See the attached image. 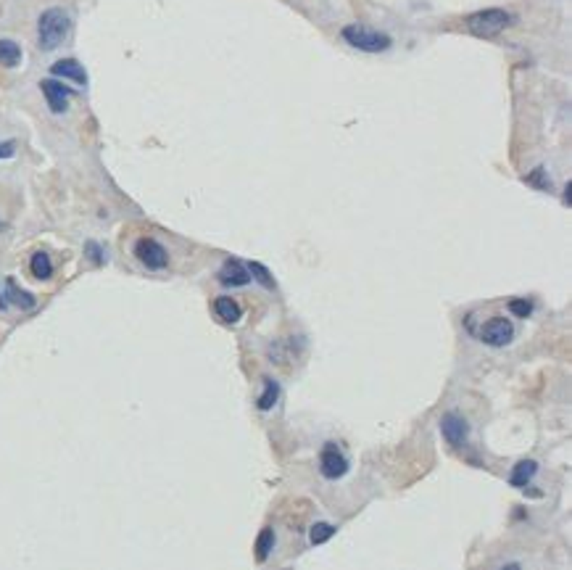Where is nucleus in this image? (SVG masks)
I'll list each match as a JSON object with an SVG mask.
<instances>
[{
	"instance_id": "nucleus-1",
	"label": "nucleus",
	"mask_w": 572,
	"mask_h": 570,
	"mask_svg": "<svg viewBox=\"0 0 572 570\" xmlns=\"http://www.w3.org/2000/svg\"><path fill=\"white\" fill-rule=\"evenodd\" d=\"M69 30H72V19L63 8L53 6V8L43 11L37 19V46H40V50H56L66 40Z\"/></svg>"
},
{
	"instance_id": "nucleus-2",
	"label": "nucleus",
	"mask_w": 572,
	"mask_h": 570,
	"mask_svg": "<svg viewBox=\"0 0 572 570\" xmlns=\"http://www.w3.org/2000/svg\"><path fill=\"white\" fill-rule=\"evenodd\" d=\"M340 37L351 48L364 50V53H382V50H388L391 43H393L385 32L372 30L367 24H348V27L340 30Z\"/></svg>"
},
{
	"instance_id": "nucleus-3",
	"label": "nucleus",
	"mask_w": 572,
	"mask_h": 570,
	"mask_svg": "<svg viewBox=\"0 0 572 570\" xmlns=\"http://www.w3.org/2000/svg\"><path fill=\"white\" fill-rule=\"evenodd\" d=\"M514 19L509 11L504 8H483V11H475L464 19L467 30L475 35V37H493V35H501L512 24Z\"/></svg>"
},
{
	"instance_id": "nucleus-4",
	"label": "nucleus",
	"mask_w": 572,
	"mask_h": 570,
	"mask_svg": "<svg viewBox=\"0 0 572 570\" xmlns=\"http://www.w3.org/2000/svg\"><path fill=\"white\" fill-rule=\"evenodd\" d=\"M135 259L148 270H164L169 264V254L156 238H140L135 243Z\"/></svg>"
},
{
	"instance_id": "nucleus-5",
	"label": "nucleus",
	"mask_w": 572,
	"mask_h": 570,
	"mask_svg": "<svg viewBox=\"0 0 572 570\" xmlns=\"http://www.w3.org/2000/svg\"><path fill=\"white\" fill-rule=\"evenodd\" d=\"M477 338L483 341V344L488 346H496V348H501V346L512 344L514 338V325L506 320V317H491L488 322H485L483 328L477 331Z\"/></svg>"
},
{
	"instance_id": "nucleus-6",
	"label": "nucleus",
	"mask_w": 572,
	"mask_h": 570,
	"mask_svg": "<svg viewBox=\"0 0 572 570\" xmlns=\"http://www.w3.org/2000/svg\"><path fill=\"white\" fill-rule=\"evenodd\" d=\"M440 433L454 449H462L470 441V422L464 420L459 412H446L440 417Z\"/></svg>"
},
{
	"instance_id": "nucleus-7",
	"label": "nucleus",
	"mask_w": 572,
	"mask_h": 570,
	"mask_svg": "<svg viewBox=\"0 0 572 570\" xmlns=\"http://www.w3.org/2000/svg\"><path fill=\"white\" fill-rule=\"evenodd\" d=\"M319 473L327 480H337L348 473V460L340 454L335 444H324L322 454H319Z\"/></svg>"
},
{
	"instance_id": "nucleus-8",
	"label": "nucleus",
	"mask_w": 572,
	"mask_h": 570,
	"mask_svg": "<svg viewBox=\"0 0 572 570\" xmlns=\"http://www.w3.org/2000/svg\"><path fill=\"white\" fill-rule=\"evenodd\" d=\"M40 90H43L45 101H48V108H50L53 114H63V111L69 108V101H72V95H74L72 88H66V85L59 82V79H43V82H40Z\"/></svg>"
},
{
	"instance_id": "nucleus-9",
	"label": "nucleus",
	"mask_w": 572,
	"mask_h": 570,
	"mask_svg": "<svg viewBox=\"0 0 572 570\" xmlns=\"http://www.w3.org/2000/svg\"><path fill=\"white\" fill-rule=\"evenodd\" d=\"M0 293H3V299H6V304H8V306H19L21 312H30V309H34V306H37V299L32 296L30 291L19 288V283H16L14 277H6V280H3V288H0Z\"/></svg>"
},
{
	"instance_id": "nucleus-10",
	"label": "nucleus",
	"mask_w": 572,
	"mask_h": 570,
	"mask_svg": "<svg viewBox=\"0 0 572 570\" xmlns=\"http://www.w3.org/2000/svg\"><path fill=\"white\" fill-rule=\"evenodd\" d=\"M219 283L227 288H240V285L250 283V272L248 267L240 262V259H227L219 270Z\"/></svg>"
},
{
	"instance_id": "nucleus-11",
	"label": "nucleus",
	"mask_w": 572,
	"mask_h": 570,
	"mask_svg": "<svg viewBox=\"0 0 572 570\" xmlns=\"http://www.w3.org/2000/svg\"><path fill=\"white\" fill-rule=\"evenodd\" d=\"M50 75L61 77V79H72L74 85H88V69L77 59H61L56 63H50Z\"/></svg>"
},
{
	"instance_id": "nucleus-12",
	"label": "nucleus",
	"mask_w": 572,
	"mask_h": 570,
	"mask_svg": "<svg viewBox=\"0 0 572 570\" xmlns=\"http://www.w3.org/2000/svg\"><path fill=\"white\" fill-rule=\"evenodd\" d=\"M214 312H217V317H219L221 322H230V325H235L237 320L243 317L240 304L235 299H230V296H219V299L214 301Z\"/></svg>"
},
{
	"instance_id": "nucleus-13",
	"label": "nucleus",
	"mask_w": 572,
	"mask_h": 570,
	"mask_svg": "<svg viewBox=\"0 0 572 570\" xmlns=\"http://www.w3.org/2000/svg\"><path fill=\"white\" fill-rule=\"evenodd\" d=\"M538 473V465L533 462V460H522V462H517V465L512 467V475H509V483L512 486H517V489H525L530 480H533V475Z\"/></svg>"
},
{
	"instance_id": "nucleus-14",
	"label": "nucleus",
	"mask_w": 572,
	"mask_h": 570,
	"mask_svg": "<svg viewBox=\"0 0 572 570\" xmlns=\"http://www.w3.org/2000/svg\"><path fill=\"white\" fill-rule=\"evenodd\" d=\"M30 272L37 280H50L53 277V262L45 251H34L30 259Z\"/></svg>"
},
{
	"instance_id": "nucleus-15",
	"label": "nucleus",
	"mask_w": 572,
	"mask_h": 570,
	"mask_svg": "<svg viewBox=\"0 0 572 570\" xmlns=\"http://www.w3.org/2000/svg\"><path fill=\"white\" fill-rule=\"evenodd\" d=\"M21 63V48L14 40H0V66L14 69Z\"/></svg>"
},
{
	"instance_id": "nucleus-16",
	"label": "nucleus",
	"mask_w": 572,
	"mask_h": 570,
	"mask_svg": "<svg viewBox=\"0 0 572 570\" xmlns=\"http://www.w3.org/2000/svg\"><path fill=\"white\" fill-rule=\"evenodd\" d=\"M277 399H279V386H277V380H272V377H266L264 380V393L259 396V409H272V406L277 404Z\"/></svg>"
},
{
	"instance_id": "nucleus-17",
	"label": "nucleus",
	"mask_w": 572,
	"mask_h": 570,
	"mask_svg": "<svg viewBox=\"0 0 572 570\" xmlns=\"http://www.w3.org/2000/svg\"><path fill=\"white\" fill-rule=\"evenodd\" d=\"M272 547H275V531L272 528H264L259 533V539H256V557H259V562H264L266 557H269Z\"/></svg>"
},
{
	"instance_id": "nucleus-18",
	"label": "nucleus",
	"mask_w": 572,
	"mask_h": 570,
	"mask_svg": "<svg viewBox=\"0 0 572 570\" xmlns=\"http://www.w3.org/2000/svg\"><path fill=\"white\" fill-rule=\"evenodd\" d=\"M311 544H324L327 539H333L335 536V525L330 523H314L311 525Z\"/></svg>"
},
{
	"instance_id": "nucleus-19",
	"label": "nucleus",
	"mask_w": 572,
	"mask_h": 570,
	"mask_svg": "<svg viewBox=\"0 0 572 570\" xmlns=\"http://www.w3.org/2000/svg\"><path fill=\"white\" fill-rule=\"evenodd\" d=\"M525 182L533 185V188H538V190H551V177L546 180V169H543V166H538V169H533L530 175H525Z\"/></svg>"
},
{
	"instance_id": "nucleus-20",
	"label": "nucleus",
	"mask_w": 572,
	"mask_h": 570,
	"mask_svg": "<svg viewBox=\"0 0 572 570\" xmlns=\"http://www.w3.org/2000/svg\"><path fill=\"white\" fill-rule=\"evenodd\" d=\"M248 267V272L259 280V283L264 285V288H275V277L269 275V270H266L264 264H259V262H250V264H246Z\"/></svg>"
},
{
	"instance_id": "nucleus-21",
	"label": "nucleus",
	"mask_w": 572,
	"mask_h": 570,
	"mask_svg": "<svg viewBox=\"0 0 572 570\" xmlns=\"http://www.w3.org/2000/svg\"><path fill=\"white\" fill-rule=\"evenodd\" d=\"M509 312L517 317H530L533 315V304L528 299H512L509 301Z\"/></svg>"
},
{
	"instance_id": "nucleus-22",
	"label": "nucleus",
	"mask_w": 572,
	"mask_h": 570,
	"mask_svg": "<svg viewBox=\"0 0 572 570\" xmlns=\"http://www.w3.org/2000/svg\"><path fill=\"white\" fill-rule=\"evenodd\" d=\"M85 254L92 259V264H103V262H106V254H103V248L95 243V240H88V243H85Z\"/></svg>"
},
{
	"instance_id": "nucleus-23",
	"label": "nucleus",
	"mask_w": 572,
	"mask_h": 570,
	"mask_svg": "<svg viewBox=\"0 0 572 570\" xmlns=\"http://www.w3.org/2000/svg\"><path fill=\"white\" fill-rule=\"evenodd\" d=\"M16 156V143L14 140H3L0 143V159H14Z\"/></svg>"
},
{
	"instance_id": "nucleus-24",
	"label": "nucleus",
	"mask_w": 572,
	"mask_h": 570,
	"mask_svg": "<svg viewBox=\"0 0 572 570\" xmlns=\"http://www.w3.org/2000/svg\"><path fill=\"white\" fill-rule=\"evenodd\" d=\"M572 204V182H567V188H564V206H570Z\"/></svg>"
},
{
	"instance_id": "nucleus-25",
	"label": "nucleus",
	"mask_w": 572,
	"mask_h": 570,
	"mask_svg": "<svg viewBox=\"0 0 572 570\" xmlns=\"http://www.w3.org/2000/svg\"><path fill=\"white\" fill-rule=\"evenodd\" d=\"M499 570H522V565H520V562H506V565Z\"/></svg>"
},
{
	"instance_id": "nucleus-26",
	"label": "nucleus",
	"mask_w": 572,
	"mask_h": 570,
	"mask_svg": "<svg viewBox=\"0 0 572 570\" xmlns=\"http://www.w3.org/2000/svg\"><path fill=\"white\" fill-rule=\"evenodd\" d=\"M3 227H6V225H3V222H0V230H3Z\"/></svg>"
}]
</instances>
